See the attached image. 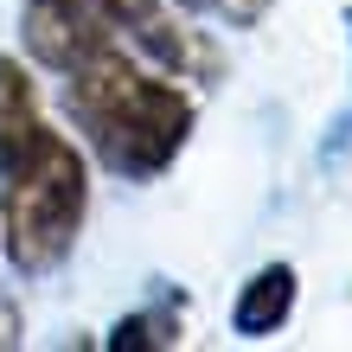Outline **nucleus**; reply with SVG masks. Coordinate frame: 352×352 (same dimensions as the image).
Wrapping results in <instances>:
<instances>
[{
  "label": "nucleus",
  "mask_w": 352,
  "mask_h": 352,
  "mask_svg": "<svg viewBox=\"0 0 352 352\" xmlns=\"http://www.w3.org/2000/svg\"><path fill=\"white\" fill-rule=\"evenodd\" d=\"M90 218V160L45 116L32 71L0 52V243L19 276L65 269Z\"/></svg>",
  "instance_id": "f257e3e1"
},
{
  "label": "nucleus",
  "mask_w": 352,
  "mask_h": 352,
  "mask_svg": "<svg viewBox=\"0 0 352 352\" xmlns=\"http://www.w3.org/2000/svg\"><path fill=\"white\" fill-rule=\"evenodd\" d=\"M58 77H65L71 129L90 141V154L116 179L148 186V179H160L186 154L192 122H199V102L179 90V77L148 65L135 45L109 38V45L84 52L77 65H65Z\"/></svg>",
  "instance_id": "f03ea898"
},
{
  "label": "nucleus",
  "mask_w": 352,
  "mask_h": 352,
  "mask_svg": "<svg viewBox=\"0 0 352 352\" xmlns=\"http://www.w3.org/2000/svg\"><path fill=\"white\" fill-rule=\"evenodd\" d=\"M295 295H301L295 263H263L256 276L237 288V301H231V333H237V340H269V333H282L288 314H295Z\"/></svg>",
  "instance_id": "7ed1b4c3"
},
{
  "label": "nucleus",
  "mask_w": 352,
  "mask_h": 352,
  "mask_svg": "<svg viewBox=\"0 0 352 352\" xmlns=\"http://www.w3.org/2000/svg\"><path fill=\"white\" fill-rule=\"evenodd\" d=\"M186 333H179V301H154V307H135V314H122L116 327H109V352H167V346H179Z\"/></svg>",
  "instance_id": "20e7f679"
},
{
  "label": "nucleus",
  "mask_w": 352,
  "mask_h": 352,
  "mask_svg": "<svg viewBox=\"0 0 352 352\" xmlns=\"http://www.w3.org/2000/svg\"><path fill=\"white\" fill-rule=\"evenodd\" d=\"M173 7L179 13H199V19H224V26H256L276 0H173Z\"/></svg>",
  "instance_id": "39448f33"
},
{
  "label": "nucleus",
  "mask_w": 352,
  "mask_h": 352,
  "mask_svg": "<svg viewBox=\"0 0 352 352\" xmlns=\"http://www.w3.org/2000/svg\"><path fill=\"white\" fill-rule=\"evenodd\" d=\"M0 346H19V314H13L7 295H0Z\"/></svg>",
  "instance_id": "423d86ee"
}]
</instances>
